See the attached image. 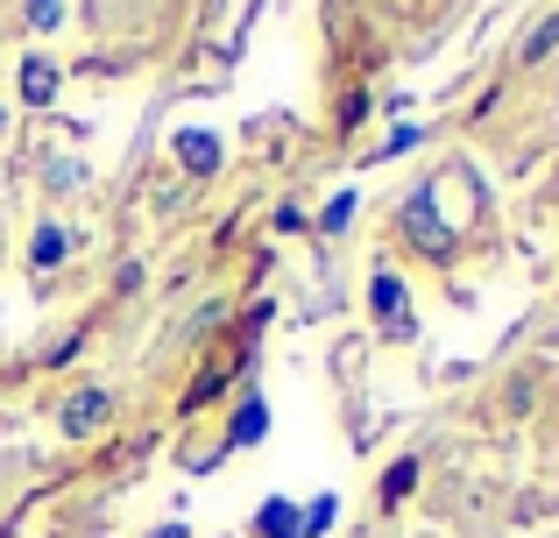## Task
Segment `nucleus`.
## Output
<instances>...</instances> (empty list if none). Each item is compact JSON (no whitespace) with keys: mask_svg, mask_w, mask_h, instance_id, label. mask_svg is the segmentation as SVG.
Wrapping results in <instances>:
<instances>
[{"mask_svg":"<svg viewBox=\"0 0 559 538\" xmlns=\"http://www.w3.org/2000/svg\"><path fill=\"white\" fill-rule=\"evenodd\" d=\"M404 241H411L418 255H447V249H453L447 220L432 213V184H425V192H411V206H404Z\"/></svg>","mask_w":559,"mask_h":538,"instance_id":"obj_1","label":"nucleus"},{"mask_svg":"<svg viewBox=\"0 0 559 538\" xmlns=\"http://www.w3.org/2000/svg\"><path fill=\"white\" fill-rule=\"evenodd\" d=\"M369 304H376V319L396 333V340H411V312H404V276L396 270H376V284H369Z\"/></svg>","mask_w":559,"mask_h":538,"instance_id":"obj_2","label":"nucleus"},{"mask_svg":"<svg viewBox=\"0 0 559 538\" xmlns=\"http://www.w3.org/2000/svg\"><path fill=\"white\" fill-rule=\"evenodd\" d=\"M107 411H114V397H107V390H79V397L64 404V418H57V426H64L71 440H93V432L107 426Z\"/></svg>","mask_w":559,"mask_h":538,"instance_id":"obj_3","label":"nucleus"},{"mask_svg":"<svg viewBox=\"0 0 559 538\" xmlns=\"http://www.w3.org/2000/svg\"><path fill=\"white\" fill-rule=\"evenodd\" d=\"M262 432H270V404H255V397H248L241 411H234V426H227V446H255Z\"/></svg>","mask_w":559,"mask_h":538,"instance_id":"obj_4","label":"nucleus"},{"mask_svg":"<svg viewBox=\"0 0 559 538\" xmlns=\"http://www.w3.org/2000/svg\"><path fill=\"white\" fill-rule=\"evenodd\" d=\"M255 531H262V538H305V531H298V511H290L284 497H270V503L255 511Z\"/></svg>","mask_w":559,"mask_h":538,"instance_id":"obj_5","label":"nucleus"},{"mask_svg":"<svg viewBox=\"0 0 559 538\" xmlns=\"http://www.w3.org/2000/svg\"><path fill=\"white\" fill-rule=\"evenodd\" d=\"M64 249H71L64 227H43V235L28 241V263H36V270H57V263H64Z\"/></svg>","mask_w":559,"mask_h":538,"instance_id":"obj_6","label":"nucleus"},{"mask_svg":"<svg viewBox=\"0 0 559 538\" xmlns=\"http://www.w3.org/2000/svg\"><path fill=\"white\" fill-rule=\"evenodd\" d=\"M178 164L185 170H213L219 164V142L213 135H178Z\"/></svg>","mask_w":559,"mask_h":538,"instance_id":"obj_7","label":"nucleus"},{"mask_svg":"<svg viewBox=\"0 0 559 538\" xmlns=\"http://www.w3.org/2000/svg\"><path fill=\"white\" fill-rule=\"evenodd\" d=\"M50 93H57V71L50 64H28L22 71V99H28V107H50Z\"/></svg>","mask_w":559,"mask_h":538,"instance_id":"obj_8","label":"nucleus"},{"mask_svg":"<svg viewBox=\"0 0 559 538\" xmlns=\"http://www.w3.org/2000/svg\"><path fill=\"white\" fill-rule=\"evenodd\" d=\"M411 489H418V461H396V468L382 475V503H404Z\"/></svg>","mask_w":559,"mask_h":538,"instance_id":"obj_9","label":"nucleus"},{"mask_svg":"<svg viewBox=\"0 0 559 538\" xmlns=\"http://www.w3.org/2000/svg\"><path fill=\"white\" fill-rule=\"evenodd\" d=\"M333 517H341V497H319L312 511L298 517V531H305V538H319V531H333Z\"/></svg>","mask_w":559,"mask_h":538,"instance_id":"obj_10","label":"nucleus"},{"mask_svg":"<svg viewBox=\"0 0 559 538\" xmlns=\"http://www.w3.org/2000/svg\"><path fill=\"white\" fill-rule=\"evenodd\" d=\"M28 22H36V28H57V22H64V0H28Z\"/></svg>","mask_w":559,"mask_h":538,"instance_id":"obj_11","label":"nucleus"},{"mask_svg":"<svg viewBox=\"0 0 559 538\" xmlns=\"http://www.w3.org/2000/svg\"><path fill=\"white\" fill-rule=\"evenodd\" d=\"M347 220H355V192H341V199H333V206H326V235H341Z\"/></svg>","mask_w":559,"mask_h":538,"instance_id":"obj_12","label":"nucleus"},{"mask_svg":"<svg viewBox=\"0 0 559 538\" xmlns=\"http://www.w3.org/2000/svg\"><path fill=\"white\" fill-rule=\"evenodd\" d=\"M150 538H185V525H164V531H150Z\"/></svg>","mask_w":559,"mask_h":538,"instance_id":"obj_13","label":"nucleus"}]
</instances>
